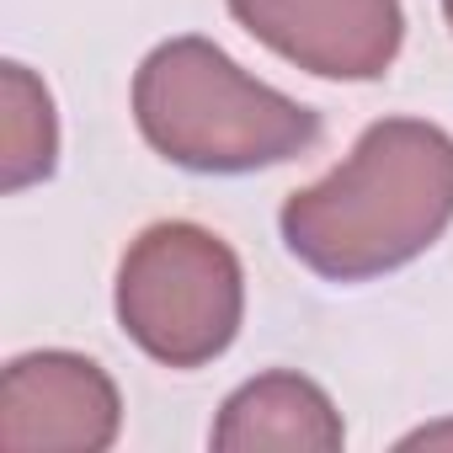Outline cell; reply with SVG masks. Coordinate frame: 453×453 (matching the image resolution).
I'll return each instance as SVG.
<instances>
[{"label": "cell", "instance_id": "9", "mask_svg": "<svg viewBox=\"0 0 453 453\" xmlns=\"http://www.w3.org/2000/svg\"><path fill=\"white\" fill-rule=\"evenodd\" d=\"M442 17H448V27H453V0H442Z\"/></svg>", "mask_w": 453, "mask_h": 453}, {"label": "cell", "instance_id": "6", "mask_svg": "<svg viewBox=\"0 0 453 453\" xmlns=\"http://www.w3.org/2000/svg\"><path fill=\"white\" fill-rule=\"evenodd\" d=\"M342 437L331 395L304 373H262L241 384L213 421L219 453H336Z\"/></svg>", "mask_w": 453, "mask_h": 453}, {"label": "cell", "instance_id": "5", "mask_svg": "<svg viewBox=\"0 0 453 453\" xmlns=\"http://www.w3.org/2000/svg\"><path fill=\"white\" fill-rule=\"evenodd\" d=\"M230 17L326 81H379L405 38L400 0H230Z\"/></svg>", "mask_w": 453, "mask_h": 453}, {"label": "cell", "instance_id": "1", "mask_svg": "<svg viewBox=\"0 0 453 453\" xmlns=\"http://www.w3.org/2000/svg\"><path fill=\"white\" fill-rule=\"evenodd\" d=\"M283 246L331 283L416 262L453 224V139L421 118L373 123L357 150L283 203Z\"/></svg>", "mask_w": 453, "mask_h": 453}, {"label": "cell", "instance_id": "4", "mask_svg": "<svg viewBox=\"0 0 453 453\" xmlns=\"http://www.w3.org/2000/svg\"><path fill=\"white\" fill-rule=\"evenodd\" d=\"M118 421V384L91 357L33 352L0 379V453H102Z\"/></svg>", "mask_w": 453, "mask_h": 453}, {"label": "cell", "instance_id": "3", "mask_svg": "<svg viewBox=\"0 0 453 453\" xmlns=\"http://www.w3.org/2000/svg\"><path fill=\"white\" fill-rule=\"evenodd\" d=\"M246 278L203 224H150L118 267V320L165 368H203L235 342Z\"/></svg>", "mask_w": 453, "mask_h": 453}, {"label": "cell", "instance_id": "8", "mask_svg": "<svg viewBox=\"0 0 453 453\" xmlns=\"http://www.w3.org/2000/svg\"><path fill=\"white\" fill-rule=\"evenodd\" d=\"M442 442H453V421H448V426H426V432H411L400 448H442Z\"/></svg>", "mask_w": 453, "mask_h": 453}, {"label": "cell", "instance_id": "2", "mask_svg": "<svg viewBox=\"0 0 453 453\" xmlns=\"http://www.w3.org/2000/svg\"><path fill=\"white\" fill-rule=\"evenodd\" d=\"M139 134L187 171H257L315 150L320 112L251 81L208 38L160 43L134 81Z\"/></svg>", "mask_w": 453, "mask_h": 453}, {"label": "cell", "instance_id": "7", "mask_svg": "<svg viewBox=\"0 0 453 453\" xmlns=\"http://www.w3.org/2000/svg\"><path fill=\"white\" fill-rule=\"evenodd\" d=\"M59 155V123L43 81L27 65L0 70V187L22 192L54 171Z\"/></svg>", "mask_w": 453, "mask_h": 453}]
</instances>
